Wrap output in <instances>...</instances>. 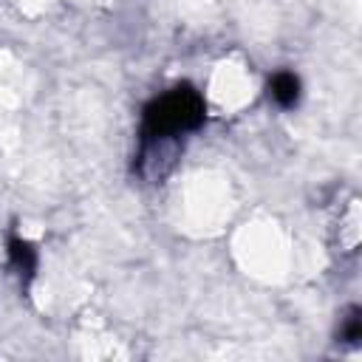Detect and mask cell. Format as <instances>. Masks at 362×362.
I'll use <instances>...</instances> for the list:
<instances>
[{"label":"cell","instance_id":"6da1fadb","mask_svg":"<svg viewBox=\"0 0 362 362\" xmlns=\"http://www.w3.org/2000/svg\"><path fill=\"white\" fill-rule=\"evenodd\" d=\"M204 122H206V102L195 85L178 82V85L156 93L141 107L136 164H141L147 156L158 153L161 147L175 144L178 139L201 130Z\"/></svg>","mask_w":362,"mask_h":362},{"label":"cell","instance_id":"7a4b0ae2","mask_svg":"<svg viewBox=\"0 0 362 362\" xmlns=\"http://www.w3.org/2000/svg\"><path fill=\"white\" fill-rule=\"evenodd\" d=\"M300 93H303V85H300V76L294 71H274L269 76V99L277 107H283V110L297 107Z\"/></svg>","mask_w":362,"mask_h":362},{"label":"cell","instance_id":"3957f363","mask_svg":"<svg viewBox=\"0 0 362 362\" xmlns=\"http://www.w3.org/2000/svg\"><path fill=\"white\" fill-rule=\"evenodd\" d=\"M6 252H8V266L20 274V280H31L34 277V272H37V249L25 240V238H20V235H8V240H6Z\"/></svg>","mask_w":362,"mask_h":362},{"label":"cell","instance_id":"277c9868","mask_svg":"<svg viewBox=\"0 0 362 362\" xmlns=\"http://www.w3.org/2000/svg\"><path fill=\"white\" fill-rule=\"evenodd\" d=\"M362 334V320H359V308L354 305L345 317H342V328H339V339H348V342H356Z\"/></svg>","mask_w":362,"mask_h":362}]
</instances>
